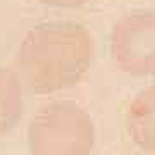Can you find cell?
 <instances>
[{"label":"cell","instance_id":"obj_2","mask_svg":"<svg viewBox=\"0 0 155 155\" xmlns=\"http://www.w3.org/2000/svg\"><path fill=\"white\" fill-rule=\"evenodd\" d=\"M28 145L31 155H91L93 119L72 100L50 102L29 122Z\"/></svg>","mask_w":155,"mask_h":155},{"label":"cell","instance_id":"obj_4","mask_svg":"<svg viewBox=\"0 0 155 155\" xmlns=\"http://www.w3.org/2000/svg\"><path fill=\"white\" fill-rule=\"evenodd\" d=\"M126 131L138 148L155 152V84L140 90L129 102Z\"/></svg>","mask_w":155,"mask_h":155},{"label":"cell","instance_id":"obj_1","mask_svg":"<svg viewBox=\"0 0 155 155\" xmlns=\"http://www.w3.org/2000/svg\"><path fill=\"white\" fill-rule=\"evenodd\" d=\"M95 41L72 21H50L26 31L16 54V76L35 93H55L74 86L88 72Z\"/></svg>","mask_w":155,"mask_h":155},{"label":"cell","instance_id":"obj_3","mask_svg":"<svg viewBox=\"0 0 155 155\" xmlns=\"http://www.w3.org/2000/svg\"><path fill=\"white\" fill-rule=\"evenodd\" d=\"M112 62L129 76H155V11H133L114 24L109 43Z\"/></svg>","mask_w":155,"mask_h":155},{"label":"cell","instance_id":"obj_6","mask_svg":"<svg viewBox=\"0 0 155 155\" xmlns=\"http://www.w3.org/2000/svg\"><path fill=\"white\" fill-rule=\"evenodd\" d=\"M36 2L48 7H57V9H74V7H81L88 4L90 0H36Z\"/></svg>","mask_w":155,"mask_h":155},{"label":"cell","instance_id":"obj_5","mask_svg":"<svg viewBox=\"0 0 155 155\" xmlns=\"http://www.w3.org/2000/svg\"><path fill=\"white\" fill-rule=\"evenodd\" d=\"M24 112L22 84L16 72L0 67V140L19 124Z\"/></svg>","mask_w":155,"mask_h":155}]
</instances>
